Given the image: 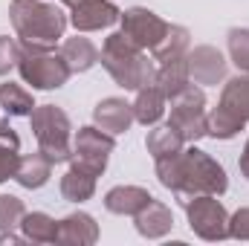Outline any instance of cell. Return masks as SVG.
Segmentation results:
<instances>
[{
    "label": "cell",
    "instance_id": "cb8c5ba5",
    "mask_svg": "<svg viewBox=\"0 0 249 246\" xmlns=\"http://www.w3.org/2000/svg\"><path fill=\"white\" fill-rule=\"evenodd\" d=\"M0 107L9 113V116H29L35 110V99L29 90H23L20 84H0Z\"/></svg>",
    "mask_w": 249,
    "mask_h": 246
},
{
    "label": "cell",
    "instance_id": "7402d4cb",
    "mask_svg": "<svg viewBox=\"0 0 249 246\" xmlns=\"http://www.w3.org/2000/svg\"><path fill=\"white\" fill-rule=\"evenodd\" d=\"M23 241L32 244H58V220H53L44 211H26L20 220Z\"/></svg>",
    "mask_w": 249,
    "mask_h": 246
},
{
    "label": "cell",
    "instance_id": "484cf974",
    "mask_svg": "<svg viewBox=\"0 0 249 246\" xmlns=\"http://www.w3.org/2000/svg\"><path fill=\"white\" fill-rule=\"evenodd\" d=\"M244 127H247V122H241L235 113H229L226 107H220V105H217V107L209 113L206 136H212V139H232V136H238Z\"/></svg>",
    "mask_w": 249,
    "mask_h": 246
},
{
    "label": "cell",
    "instance_id": "836d02e7",
    "mask_svg": "<svg viewBox=\"0 0 249 246\" xmlns=\"http://www.w3.org/2000/svg\"><path fill=\"white\" fill-rule=\"evenodd\" d=\"M6 241H9V244H18L20 238H18V235H12V232H3V235H0V244H6Z\"/></svg>",
    "mask_w": 249,
    "mask_h": 246
},
{
    "label": "cell",
    "instance_id": "6da1fadb",
    "mask_svg": "<svg viewBox=\"0 0 249 246\" xmlns=\"http://www.w3.org/2000/svg\"><path fill=\"white\" fill-rule=\"evenodd\" d=\"M154 162H157L160 183L165 185L168 191H174L180 200L197 197V194H214V197H220L229 188L223 165L217 159H212L206 151L194 148V145L186 148V151L171 154V157L154 159Z\"/></svg>",
    "mask_w": 249,
    "mask_h": 246
},
{
    "label": "cell",
    "instance_id": "d6a6232c",
    "mask_svg": "<svg viewBox=\"0 0 249 246\" xmlns=\"http://www.w3.org/2000/svg\"><path fill=\"white\" fill-rule=\"evenodd\" d=\"M238 165H241V174L249 180V139H247V145H244V154H241V162Z\"/></svg>",
    "mask_w": 249,
    "mask_h": 246
},
{
    "label": "cell",
    "instance_id": "44dd1931",
    "mask_svg": "<svg viewBox=\"0 0 249 246\" xmlns=\"http://www.w3.org/2000/svg\"><path fill=\"white\" fill-rule=\"evenodd\" d=\"M188 44H191V35H188L186 26L168 23V32H165L162 41L151 50V55H154V61H160V64H168V61H174V58H186Z\"/></svg>",
    "mask_w": 249,
    "mask_h": 246
},
{
    "label": "cell",
    "instance_id": "9c48e42d",
    "mask_svg": "<svg viewBox=\"0 0 249 246\" xmlns=\"http://www.w3.org/2000/svg\"><path fill=\"white\" fill-rule=\"evenodd\" d=\"M119 20H122V32L139 50H154L162 41V35L168 32V23L160 15H154L151 9H142V6L124 9L119 15Z\"/></svg>",
    "mask_w": 249,
    "mask_h": 246
},
{
    "label": "cell",
    "instance_id": "3957f363",
    "mask_svg": "<svg viewBox=\"0 0 249 246\" xmlns=\"http://www.w3.org/2000/svg\"><path fill=\"white\" fill-rule=\"evenodd\" d=\"M102 67L110 72V78L122 87V90H139L145 84H154L157 78V67L145 55V50H139L122 29L105 38V47L99 53Z\"/></svg>",
    "mask_w": 249,
    "mask_h": 246
},
{
    "label": "cell",
    "instance_id": "8992f818",
    "mask_svg": "<svg viewBox=\"0 0 249 246\" xmlns=\"http://www.w3.org/2000/svg\"><path fill=\"white\" fill-rule=\"evenodd\" d=\"M180 203L188 214V226L197 238H203V241L229 238V214L214 194H197V197H186Z\"/></svg>",
    "mask_w": 249,
    "mask_h": 246
},
{
    "label": "cell",
    "instance_id": "f1b7e54d",
    "mask_svg": "<svg viewBox=\"0 0 249 246\" xmlns=\"http://www.w3.org/2000/svg\"><path fill=\"white\" fill-rule=\"evenodd\" d=\"M20 61V44L15 38L0 35V75H6L9 70H15Z\"/></svg>",
    "mask_w": 249,
    "mask_h": 246
},
{
    "label": "cell",
    "instance_id": "f546056e",
    "mask_svg": "<svg viewBox=\"0 0 249 246\" xmlns=\"http://www.w3.org/2000/svg\"><path fill=\"white\" fill-rule=\"evenodd\" d=\"M229 238L235 241H249V209H238L229 217Z\"/></svg>",
    "mask_w": 249,
    "mask_h": 246
},
{
    "label": "cell",
    "instance_id": "83f0119b",
    "mask_svg": "<svg viewBox=\"0 0 249 246\" xmlns=\"http://www.w3.org/2000/svg\"><path fill=\"white\" fill-rule=\"evenodd\" d=\"M229 55L241 72H249V29H229Z\"/></svg>",
    "mask_w": 249,
    "mask_h": 246
},
{
    "label": "cell",
    "instance_id": "ba28073f",
    "mask_svg": "<svg viewBox=\"0 0 249 246\" xmlns=\"http://www.w3.org/2000/svg\"><path fill=\"white\" fill-rule=\"evenodd\" d=\"M113 148H116V139L110 133H105L102 127L87 124V127H78V133L72 139V157H70V162H72V168H81V171H87L93 177H102L105 168H107V157L113 154Z\"/></svg>",
    "mask_w": 249,
    "mask_h": 246
},
{
    "label": "cell",
    "instance_id": "e0dca14e",
    "mask_svg": "<svg viewBox=\"0 0 249 246\" xmlns=\"http://www.w3.org/2000/svg\"><path fill=\"white\" fill-rule=\"evenodd\" d=\"M217 105L226 107L229 113H235L241 122H249V72H241L223 84Z\"/></svg>",
    "mask_w": 249,
    "mask_h": 246
},
{
    "label": "cell",
    "instance_id": "d6986e66",
    "mask_svg": "<svg viewBox=\"0 0 249 246\" xmlns=\"http://www.w3.org/2000/svg\"><path fill=\"white\" fill-rule=\"evenodd\" d=\"M61 55L67 67L72 70V72H87L93 64L99 61V50H96V44L90 41V38H81V35H75V38H67L61 44Z\"/></svg>",
    "mask_w": 249,
    "mask_h": 246
},
{
    "label": "cell",
    "instance_id": "ac0fdd59",
    "mask_svg": "<svg viewBox=\"0 0 249 246\" xmlns=\"http://www.w3.org/2000/svg\"><path fill=\"white\" fill-rule=\"evenodd\" d=\"M154 84L165 93V99H168V102H171L174 96H180L188 84H191V75H188L186 58H174V61H168V64H160Z\"/></svg>",
    "mask_w": 249,
    "mask_h": 246
},
{
    "label": "cell",
    "instance_id": "9a60e30c",
    "mask_svg": "<svg viewBox=\"0 0 249 246\" xmlns=\"http://www.w3.org/2000/svg\"><path fill=\"white\" fill-rule=\"evenodd\" d=\"M148 203H151V194H148V188H139V185H116V188H110L105 194V209L110 214H127V217H133Z\"/></svg>",
    "mask_w": 249,
    "mask_h": 246
},
{
    "label": "cell",
    "instance_id": "e575fe53",
    "mask_svg": "<svg viewBox=\"0 0 249 246\" xmlns=\"http://www.w3.org/2000/svg\"><path fill=\"white\" fill-rule=\"evenodd\" d=\"M64 6H70V9H72V6H78V3H81V0H61Z\"/></svg>",
    "mask_w": 249,
    "mask_h": 246
},
{
    "label": "cell",
    "instance_id": "7a4b0ae2",
    "mask_svg": "<svg viewBox=\"0 0 249 246\" xmlns=\"http://www.w3.org/2000/svg\"><path fill=\"white\" fill-rule=\"evenodd\" d=\"M9 18L20 38L18 44L26 50H55L58 38H64V29L70 23V18L55 3L44 0H12Z\"/></svg>",
    "mask_w": 249,
    "mask_h": 246
},
{
    "label": "cell",
    "instance_id": "4316f807",
    "mask_svg": "<svg viewBox=\"0 0 249 246\" xmlns=\"http://www.w3.org/2000/svg\"><path fill=\"white\" fill-rule=\"evenodd\" d=\"M23 214H26V206L20 197L0 194V232H12L15 226H20Z\"/></svg>",
    "mask_w": 249,
    "mask_h": 246
},
{
    "label": "cell",
    "instance_id": "2e32d148",
    "mask_svg": "<svg viewBox=\"0 0 249 246\" xmlns=\"http://www.w3.org/2000/svg\"><path fill=\"white\" fill-rule=\"evenodd\" d=\"M165 93L157 84H145L136 90V102H133V119L139 124H157L165 113Z\"/></svg>",
    "mask_w": 249,
    "mask_h": 246
},
{
    "label": "cell",
    "instance_id": "d4e9b609",
    "mask_svg": "<svg viewBox=\"0 0 249 246\" xmlns=\"http://www.w3.org/2000/svg\"><path fill=\"white\" fill-rule=\"evenodd\" d=\"M145 148L154 159H162V157H171L177 151H183V136L177 130H171L168 124L165 127H154L145 139Z\"/></svg>",
    "mask_w": 249,
    "mask_h": 246
},
{
    "label": "cell",
    "instance_id": "4fadbf2b",
    "mask_svg": "<svg viewBox=\"0 0 249 246\" xmlns=\"http://www.w3.org/2000/svg\"><path fill=\"white\" fill-rule=\"evenodd\" d=\"M133 223H136V232H139L142 238L160 241V238H165V235L171 232L174 217H171V209H168L165 203H160V200L151 197V203L133 214Z\"/></svg>",
    "mask_w": 249,
    "mask_h": 246
},
{
    "label": "cell",
    "instance_id": "4dcf8cb0",
    "mask_svg": "<svg viewBox=\"0 0 249 246\" xmlns=\"http://www.w3.org/2000/svg\"><path fill=\"white\" fill-rule=\"evenodd\" d=\"M20 165V154L12 148H0V183L15 180V171Z\"/></svg>",
    "mask_w": 249,
    "mask_h": 246
},
{
    "label": "cell",
    "instance_id": "ffe728a7",
    "mask_svg": "<svg viewBox=\"0 0 249 246\" xmlns=\"http://www.w3.org/2000/svg\"><path fill=\"white\" fill-rule=\"evenodd\" d=\"M50 174H53V162L41 151H35L29 157H20V165L15 171V180L23 185V188H41V185H47Z\"/></svg>",
    "mask_w": 249,
    "mask_h": 246
},
{
    "label": "cell",
    "instance_id": "30bf717a",
    "mask_svg": "<svg viewBox=\"0 0 249 246\" xmlns=\"http://www.w3.org/2000/svg\"><path fill=\"white\" fill-rule=\"evenodd\" d=\"M119 9L113 0H81L78 6H72L70 23L75 26V32H99L107 29L119 20Z\"/></svg>",
    "mask_w": 249,
    "mask_h": 246
},
{
    "label": "cell",
    "instance_id": "5bb4252c",
    "mask_svg": "<svg viewBox=\"0 0 249 246\" xmlns=\"http://www.w3.org/2000/svg\"><path fill=\"white\" fill-rule=\"evenodd\" d=\"M99 241V226L87 211H72L58 220V244L67 246H90Z\"/></svg>",
    "mask_w": 249,
    "mask_h": 246
},
{
    "label": "cell",
    "instance_id": "5b68a950",
    "mask_svg": "<svg viewBox=\"0 0 249 246\" xmlns=\"http://www.w3.org/2000/svg\"><path fill=\"white\" fill-rule=\"evenodd\" d=\"M18 72H20L23 84H32V90H58V87L67 84V78L72 75V70L67 67L61 53H53V50H26V47H20Z\"/></svg>",
    "mask_w": 249,
    "mask_h": 246
},
{
    "label": "cell",
    "instance_id": "8fae6325",
    "mask_svg": "<svg viewBox=\"0 0 249 246\" xmlns=\"http://www.w3.org/2000/svg\"><path fill=\"white\" fill-rule=\"evenodd\" d=\"M186 64L194 84H220L226 78V58L214 47H194L186 53Z\"/></svg>",
    "mask_w": 249,
    "mask_h": 246
},
{
    "label": "cell",
    "instance_id": "603a6c76",
    "mask_svg": "<svg viewBox=\"0 0 249 246\" xmlns=\"http://www.w3.org/2000/svg\"><path fill=\"white\" fill-rule=\"evenodd\" d=\"M96 194V177L81 171V168H70L61 177V197L70 203H84Z\"/></svg>",
    "mask_w": 249,
    "mask_h": 246
},
{
    "label": "cell",
    "instance_id": "1f68e13d",
    "mask_svg": "<svg viewBox=\"0 0 249 246\" xmlns=\"http://www.w3.org/2000/svg\"><path fill=\"white\" fill-rule=\"evenodd\" d=\"M0 148L20 151V136L15 133V127H12L9 122H0Z\"/></svg>",
    "mask_w": 249,
    "mask_h": 246
},
{
    "label": "cell",
    "instance_id": "52a82bcc",
    "mask_svg": "<svg viewBox=\"0 0 249 246\" xmlns=\"http://www.w3.org/2000/svg\"><path fill=\"white\" fill-rule=\"evenodd\" d=\"M206 93L194 84H188L180 96L171 99V116L168 127L183 136V142H197L206 136Z\"/></svg>",
    "mask_w": 249,
    "mask_h": 246
},
{
    "label": "cell",
    "instance_id": "277c9868",
    "mask_svg": "<svg viewBox=\"0 0 249 246\" xmlns=\"http://www.w3.org/2000/svg\"><path fill=\"white\" fill-rule=\"evenodd\" d=\"M29 122H32V133L38 139V151L53 162H67L72 157V127H70V116L64 113L61 107L55 105H35V110L29 113Z\"/></svg>",
    "mask_w": 249,
    "mask_h": 246
},
{
    "label": "cell",
    "instance_id": "7c38bea8",
    "mask_svg": "<svg viewBox=\"0 0 249 246\" xmlns=\"http://www.w3.org/2000/svg\"><path fill=\"white\" fill-rule=\"evenodd\" d=\"M93 122H96V127H102L105 133L119 136V133H124V130L130 127V122H136V119H133V105H127L119 96L102 99V102L93 107Z\"/></svg>",
    "mask_w": 249,
    "mask_h": 246
}]
</instances>
